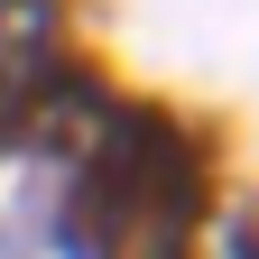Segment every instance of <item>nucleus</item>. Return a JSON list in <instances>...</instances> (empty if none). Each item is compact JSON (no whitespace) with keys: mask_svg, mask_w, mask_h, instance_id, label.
Instances as JSON below:
<instances>
[{"mask_svg":"<svg viewBox=\"0 0 259 259\" xmlns=\"http://www.w3.org/2000/svg\"><path fill=\"white\" fill-rule=\"evenodd\" d=\"M194 259H259V213H250V167L222 185V204H213V222H204V250Z\"/></svg>","mask_w":259,"mask_h":259,"instance_id":"2","label":"nucleus"},{"mask_svg":"<svg viewBox=\"0 0 259 259\" xmlns=\"http://www.w3.org/2000/svg\"><path fill=\"white\" fill-rule=\"evenodd\" d=\"M83 47H102V0H0V102Z\"/></svg>","mask_w":259,"mask_h":259,"instance_id":"1","label":"nucleus"}]
</instances>
